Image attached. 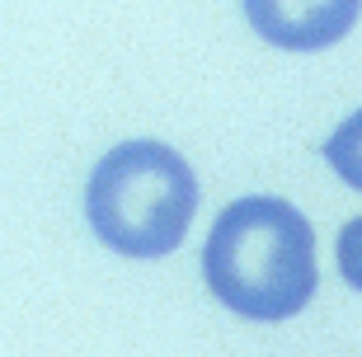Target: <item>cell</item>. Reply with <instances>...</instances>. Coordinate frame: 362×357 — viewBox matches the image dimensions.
<instances>
[{"label": "cell", "instance_id": "obj_2", "mask_svg": "<svg viewBox=\"0 0 362 357\" xmlns=\"http://www.w3.org/2000/svg\"><path fill=\"white\" fill-rule=\"evenodd\" d=\"M198 207V179L175 146L122 141L90 174L85 216L113 254L165 259L184 245Z\"/></svg>", "mask_w": 362, "mask_h": 357}, {"label": "cell", "instance_id": "obj_5", "mask_svg": "<svg viewBox=\"0 0 362 357\" xmlns=\"http://www.w3.org/2000/svg\"><path fill=\"white\" fill-rule=\"evenodd\" d=\"M334 254H339V273L353 291H362V216H353L334 240Z\"/></svg>", "mask_w": 362, "mask_h": 357}, {"label": "cell", "instance_id": "obj_3", "mask_svg": "<svg viewBox=\"0 0 362 357\" xmlns=\"http://www.w3.org/2000/svg\"><path fill=\"white\" fill-rule=\"evenodd\" d=\"M362 0H245V14L264 42L287 52L329 47L358 24Z\"/></svg>", "mask_w": 362, "mask_h": 357}, {"label": "cell", "instance_id": "obj_1", "mask_svg": "<svg viewBox=\"0 0 362 357\" xmlns=\"http://www.w3.org/2000/svg\"><path fill=\"white\" fill-rule=\"evenodd\" d=\"M202 273L245 320H287L315 296V230L292 202L240 198L212 221Z\"/></svg>", "mask_w": 362, "mask_h": 357}, {"label": "cell", "instance_id": "obj_4", "mask_svg": "<svg viewBox=\"0 0 362 357\" xmlns=\"http://www.w3.org/2000/svg\"><path fill=\"white\" fill-rule=\"evenodd\" d=\"M325 160L339 170L344 184H353L362 193V108L349 113V118L334 127V136L325 141Z\"/></svg>", "mask_w": 362, "mask_h": 357}]
</instances>
